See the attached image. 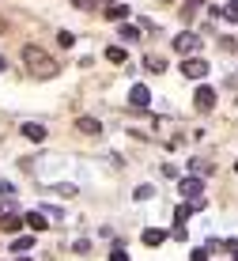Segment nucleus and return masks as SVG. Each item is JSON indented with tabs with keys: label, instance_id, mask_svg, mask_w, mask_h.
I'll return each mask as SVG.
<instances>
[{
	"label": "nucleus",
	"instance_id": "obj_1",
	"mask_svg": "<svg viewBox=\"0 0 238 261\" xmlns=\"http://www.w3.org/2000/svg\"><path fill=\"white\" fill-rule=\"evenodd\" d=\"M23 65L31 68V76H38V80H53L61 72V65L38 46H23Z\"/></svg>",
	"mask_w": 238,
	"mask_h": 261
},
{
	"label": "nucleus",
	"instance_id": "obj_2",
	"mask_svg": "<svg viewBox=\"0 0 238 261\" xmlns=\"http://www.w3.org/2000/svg\"><path fill=\"white\" fill-rule=\"evenodd\" d=\"M181 76L186 80H204L208 76V61L204 57H186L181 61Z\"/></svg>",
	"mask_w": 238,
	"mask_h": 261
},
{
	"label": "nucleus",
	"instance_id": "obj_3",
	"mask_svg": "<svg viewBox=\"0 0 238 261\" xmlns=\"http://www.w3.org/2000/svg\"><path fill=\"white\" fill-rule=\"evenodd\" d=\"M174 49H178V53H181V57H193V53L200 49V38H197V34H193V31H181V34H178V38H174Z\"/></svg>",
	"mask_w": 238,
	"mask_h": 261
},
{
	"label": "nucleus",
	"instance_id": "obj_4",
	"mask_svg": "<svg viewBox=\"0 0 238 261\" xmlns=\"http://www.w3.org/2000/svg\"><path fill=\"white\" fill-rule=\"evenodd\" d=\"M193 102H197V110H200V114L216 110V91H212L208 84H200V87H197V95H193Z\"/></svg>",
	"mask_w": 238,
	"mask_h": 261
},
{
	"label": "nucleus",
	"instance_id": "obj_5",
	"mask_svg": "<svg viewBox=\"0 0 238 261\" xmlns=\"http://www.w3.org/2000/svg\"><path fill=\"white\" fill-rule=\"evenodd\" d=\"M178 190H181V197H189V201H200V193H204V182H200V178H181Z\"/></svg>",
	"mask_w": 238,
	"mask_h": 261
},
{
	"label": "nucleus",
	"instance_id": "obj_6",
	"mask_svg": "<svg viewBox=\"0 0 238 261\" xmlns=\"http://www.w3.org/2000/svg\"><path fill=\"white\" fill-rule=\"evenodd\" d=\"M151 102V91L144 84H133V91H129V106H136V110H144V106Z\"/></svg>",
	"mask_w": 238,
	"mask_h": 261
},
{
	"label": "nucleus",
	"instance_id": "obj_7",
	"mask_svg": "<svg viewBox=\"0 0 238 261\" xmlns=\"http://www.w3.org/2000/svg\"><path fill=\"white\" fill-rule=\"evenodd\" d=\"M19 133H23L27 140H34V144H42V140H45V125H42V121H23V129H19Z\"/></svg>",
	"mask_w": 238,
	"mask_h": 261
},
{
	"label": "nucleus",
	"instance_id": "obj_8",
	"mask_svg": "<svg viewBox=\"0 0 238 261\" xmlns=\"http://www.w3.org/2000/svg\"><path fill=\"white\" fill-rule=\"evenodd\" d=\"M76 129L84 133V137H98L102 125H98V118H76Z\"/></svg>",
	"mask_w": 238,
	"mask_h": 261
},
{
	"label": "nucleus",
	"instance_id": "obj_9",
	"mask_svg": "<svg viewBox=\"0 0 238 261\" xmlns=\"http://www.w3.org/2000/svg\"><path fill=\"white\" fill-rule=\"evenodd\" d=\"M159 242H167V231L163 227H148L144 231V246H159Z\"/></svg>",
	"mask_w": 238,
	"mask_h": 261
},
{
	"label": "nucleus",
	"instance_id": "obj_10",
	"mask_svg": "<svg viewBox=\"0 0 238 261\" xmlns=\"http://www.w3.org/2000/svg\"><path fill=\"white\" fill-rule=\"evenodd\" d=\"M106 19H114V23H125V19H129V4H110Z\"/></svg>",
	"mask_w": 238,
	"mask_h": 261
},
{
	"label": "nucleus",
	"instance_id": "obj_11",
	"mask_svg": "<svg viewBox=\"0 0 238 261\" xmlns=\"http://www.w3.org/2000/svg\"><path fill=\"white\" fill-rule=\"evenodd\" d=\"M144 68H148V72H163V68H167V57H159V53H148V57H144Z\"/></svg>",
	"mask_w": 238,
	"mask_h": 261
},
{
	"label": "nucleus",
	"instance_id": "obj_12",
	"mask_svg": "<svg viewBox=\"0 0 238 261\" xmlns=\"http://www.w3.org/2000/svg\"><path fill=\"white\" fill-rule=\"evenodd\" d=\"M27 223H31V231H45L49 223H45V212H27Z\"/></svg>",
	"mask_w": 238,
	"mask_h": 261
},
{
	"label": "nucleus",
	"instance_id": "obj_13",
	"mask_svg": "<svg viewBox=\"0 0 238 261\" xmlns=\"http://www.w3.org/2000/svg\"><path fill=\"white\" fill-rule=\"evenodd\" d=\"M125 57H129V53H125L121 46H110V49H106V61H110V65H125Z\"/></svg>",
	"mask_w": 238,
	"mask_h": 261
},
{
	"label": "nucleus",
	"instance_id": "obj_14",
	"mask_svg": "<svg viewBox=\"0 0 238 261\" xmlns=\"http://www.w3.org/2000/svg\"><path fill=\"white\" fill-rule=\"evenodd\" d=\"M0 227H4L8 235H15V231L23 227V220H19V216H4V220H0Z\"/></svg>",
	"mask_w": 238,
	"mask_h": 261
},
{
	"label": "nucleus",
	"instance_id": "obj_15",
	"mask_svg": "<svg viewBox=\"0 0 238 261\" xmlns=\"http://www.w3.org/2000/svg\"><path fill=\"white\" fill-rule=\"evenodd\" d=\"M189 216H193V204H189V201H181L178 208H174V220H178V223H186Z\"/></svg>",
	"mask_w": 238,
	"mask_h": 261
},
{
	"label": "nucleus",
	"instance_id": "obj_16",
	"mask_svg": "<svg viewBox=\"0 0 238 261\" xmlns=\"http://www.w3.org/2000/svg\"><path fill=\"white\" fill-rule=\"evenodd\" d=\"M136 38H140V31L129 27V23H121V42H136Z\"/></svg>",
	"mask_w": 238,
	"mask_h": 261
},
{
	"label": "nucleus",
	"instance_id": "obj_17",
	"mask_svg": "<svg viewBox=\"0 0 238 261\" xmlns=\"http://www.w3.org/2000/svg\"><path fill=\"white\" fill-rule=\"evenodd\" d=\"M57 42H61L65 49H72V46H76V34H72V31H61V34H57Z\"/></svg>",
	"mask_w": 238,
	"mask_h": 261
},
{
	"label": "nucleus",
	"instance_id": "obj_18",
	"mask_svg": "<svg viewBox=\"0 0 238 261\" xmlns=\"http://www.w3.org/2000/svg\"><path fill=\"white\" fill-rule=\"evenodd\" d=\"M189 167H193V170H197V174H200V178H204V174H212V167H208V163H204V159H193V163H189Z\"/></svg>",
	"mask_w": 238,
	"mask_h": 261
},
{
	"label": "nucleus",
	"instance_id": "obj_19",
	"mask_svg": "<svg viewBox=\"0 0 238 261\" xmlns=\"http://www.w3.org/2000/svg\"><path fill=\"white\" fill-rule=\"evenodd\" d=\"M31 246H34V239H15V242H12L15 254H23V250H31Z\"/></svg>",
	"mask_w": 238,
	"mask_h": 261
},
{
	"label": "nucleus",
	"instance_id": "obj_20",
	"mask_svg": "<svg viewBox=\"0 0 238 261\" xmlns=\"http://www.w3.org/2000/svg\"><path fill=\"white\" fill-rule=\"evenodd\" d=\"M110 261H129V254H125V246H121V242H117V246L110 250Z\"/></svg>",
	"mask_w": 238,
	"mask_h": 261
},
{
	"label": "nucleus",
	"instance_id": "obj_21",
	"mask_svg": "<svg viewBox=\"0 0 238 261\" xmlns=\"http://www.w3.org/2000/svg\"><path fill=\"white\" fill-rule=\"evenodd\" d=\"M223 15H227V19H231V23H238V0H231V4L223 8Z\"/></svg>",
	"mask_w": 238,
	"mask_h": 261
},
{
	"label": "nucleus",
	"instance_id": "obj_22",
	"mask_svg": "<svg viewBox=\"0 0 238 261\" xmlns=\"http://www.w3.org/2000/svg\"><path fill=\"white\" fill-rule=\"evenodd\" d=\"M0 197H8V201L15 197V186H12V182H4V178H0Z\"/></svg>",
	"mask_w": 238,
	"mask_h": 261
},
{
	"label": "nucleus",
	"instance_id": "obj_23",
	"mask_svg": "<svg viewBox=\"0 0 238 261\" xmlns=\"http://www.w3.org/2000/svg\"><path fill=\"white\" fill-rule=\"evenodd\" d=\"M133 197H136V201H148V197H155V190H151V186H140Z\"/></svg>",
	"mask_w": 238,
	"mask_h": 261
},
{
	"label": "nucleus",
	"instance_id": "obj_24",
	"mask_svg": "<svg viewBox=\"0 0 238 261\" xmlns=\"http://www.w3.org/2000/svg\"><path fill=\"white\" fill-rule=\"evenodd\" d=\"M219 46H223V49H227V53H234V49H238V42H234V38H231V34H227V38H219Z\"/></svg>",
	"mask_w": 238,
	"mask_h": 261
},
{
	"label": "nucleus",
	"instance_id": "obj_25",
	"mask_svg": "<svg viewBox=\"0 0 238 261\" xmlns=\"http://www.w3.org/2000/svg\"><path fill=\"white\" fill-rule=\"evenodd\" d=\"M189 261H208V250H193V254H189Z\"/></svg>",
	"mask_w": 238,
	"mask_h": 261
},
{
	"label": "nucleus",
	"instance_id": "obj_26",
	"mask_svg": "<svg viewBox=\"0 0 238 261\" xmlns=\"http://www.w3.org/2000/svg\"><path fill=\"white\" fill-rule=\"evenodd\" d=\"M0 72H8V57H0Z\"/></svg>",
	"mask_w": 238,
	"mask_h": 261
},
{
	"label": "nucleus",
	"instance_id": "obj_27",
	"mask_svg": "<svg viewBox=\"0 0 238 261\" xmlns=\"http://www.w3.org/2000/svg\"><path fill=\"white\" fill-rule=\"evenodd\" d=\"M19 261H31V257H19Z\"/></svg>",
	"mask_w": 238,
	"mask_h": 261
},
{
	"label": "nucleus",
	"instance_id": "obj_28",
	"mask_svg": "<svg viewBox=\"0 0 238 261\" xmlns=\"http://www.w3.org/2000/svg\"><path fill=\"white\" fill-rule=\"evenodd\" d=\"M234 261H238V254H234Z\"/></svg>",
	"mask_w": 238,
	"mask_h": 261
}]
</instances>
